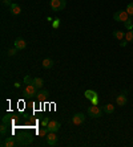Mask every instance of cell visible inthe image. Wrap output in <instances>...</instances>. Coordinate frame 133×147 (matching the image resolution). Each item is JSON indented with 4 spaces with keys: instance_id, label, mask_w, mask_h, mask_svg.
I'll return each instance as SVG.
<instances>
[{
    "instance_id": "1",
    "label": "cell",
    "mask_w": 133,
    "mask_h": 147,
    "mask_svg": "<svg viewBox=\"0 0 133 147\" xmlns=\"http://www.w3.org/2000/svg\"><path fill=\"white\" fill-rule=\"evenodd\" d=\"M49 5H51L52 11H55V12H60V11H63L65 8L67 1H65V0H51Z\"/></svg>"
},
{
    "instance_id": "2",
    "label": "cell",
    "mask_w": 133,
    "mask_h": 147,
    "mask_svg": "<svg viewBox=\"0 0 133 147\" xmlns=\"http://www.w3.org/2000/svg\"><path fill=\"white\" fill-rule=\"evenodd\" d=\"M104 113V110L101 107H99L97 105H92V106L88 107V115L92 117V118H100Z\"/></svg>"
},
{
    "instance_id": "3",
    "label": "cell",
    "mask_w": 133,
    "mask_h": 147,
    "mask_svg": "<svg viewBox=\"0 0 133 147\" xmlns=\"http://www.w3.org/2000/svg\"><path fill=\"white\" fill-rule=\"evenodd\" d=\"M20 144H23L21 139H19V138H14V137H8L7 139H5V142L1 143V146L3 147H15V146H20Z\"/></svg>"
},
{
    "instance_id": "4",
    "label": "cell",
    "mask_w": 133,
    "mask_h": 147,
    "mask_svg": "<svg viewBox=\"0 0 133 147\" xmlns=\"http://www.w3.org/2000/svg\"><path fill=\"white\" fill-rule=\"evenodd\" d=\"M113 19H115V21H121V23H124V21H126L129 19V15H128L126 11H117L116 13L113 15Z\"/></svg>"
},
{
    "instance_id": "5",
    "label": "cell",
    "mask_w": 133,
    "mask_h": 147,
    "mask_svg": "<svg viewBox=\"0 0 133 147\" xmlns=\"http://www.w3.org/2000/svg\"><path fill=\"white\" fill-rule=\"evenodd\" d=\"M36 93H38V88H36L33 84L27 85L25 86V89L23 90V94L25 97H33V96H36Z\"/></svg>"
},
{
    "instance_id": "6",
    "label": "cell",
    "mask_w": 133,
    "mask_h": 147,
    "mask_svg": "<svg viewBox=\"0 0 133 147\" xmlns=\"http://www.w3.org/2000/svg\"><path fill=\"white\" fill-rule=\"evenodd\" d=\"M85 121V115L83 113H76L75 115L72 117V125H75V126H78V125H83Z\"/></svg>"
},
{
    "instance_id": "7",
    "label": "cell",
    "mask_w": 133,
    "mask_h": 147,
    "mask_svg": "<svg viewBox=\"0 0 133 147\" xmlns=\"http://www.w3.org/2000/svg\"><path fill=\"white\" fill-rule=\"evenodd\" d=\"M57 139H59V137L56 135V133H53V131H49V133L47 134V143L49 144V146H56Z\"/></svg>"
},
{
    "instance_id": "8",
    "label": "cell",
    "mask_w": 133,
    "mask_h": 147,
    "mask_svg": "<svg viewBox=\"0 0 133 147\" xmlns=\"http://www.w3.org/2000/svg\"><path fill=\"white\" fill-rule=\"evenodd\" d=\"M47 127H48V130L49 131H53V133H56V131L61 127V125H60V122L59 121H55V119H52V121H49V123L47 125Z\"/></svg>"
},
{
    "instance_id": "9",
    "label": "cell",
    "mask_w": 133,
    "mask_h": 147,
    "mask_svg": "<svg viewBox=\"0 0 133 147\" xmlns=\"http://www.w3.org/2000/svg\"><path fill=\"white\" fill-rule=\"evenodd\" d=\"M126 102H128V98H126V93H121V94H119L116 98V103L119 105V106H125Z\"/></svg>"
},
{
    "instance_id": "10",
    "label": "cell",
    "mask_w": 133,
    "mask_h": 147,
    "mask_svg": "<svg viewBox=\"0 0 133 147\" xmlns=\"http://www.w3.org/2000/svg\"><path fill=\"white\" fill-rule=\"evenodd\" d=\"M48 98V92L47 90H38V93H36V99H38L39 102H43V101H45V99Z\"/></svg>"
},
{
    "instance_id": "11",
    "label": "cell",
    "mask_w": 133,
    "mask_h": 147,
    "mask_svg": "<svg viewBox=\"0 0 133 147\" xmlns=\"http://www.w3.org/2000/svg\"><path fill=\"white\" fill-rule=\"evenodd\" d=\"M25 47H27V42H25V40L21 37L16 38L15 40V48H17L19 51H21V49H25Z\"/></svg>"
},
{
    "instance_id": "12",
    "label": "cell",
    "mask_w": 133,
    "mask_h": 147,
    "mask_svg": "<svg viewBox=\"0 0 133 147\" xmlns=\"http://www.w3.org/2000/svg\"><path fill=\"white\" fill-rule=\"evenodd\" d=\"M10 12H11V15H14V16H17V15L21 13V8L19 7V4L12 3V5L10 7Z\"/></svg>"
},
{
    "instance_id": "13",
    "label": "cell",
    "mask_w": 133,
    "mask_h": 147,
    "mask_svg": "<svg viewBox=\"0 0 133 147\" xmlns=\"http://www.w3.org/2000/svg\"><path fill=\"white\" fill-rule=\"evenodd\" d=\"M41 65H43V68H44V69L52 68V66H53V60H51V58H44Z\"/></svg>"
},
{
    "instance_id": "14",
    "label": "cell",
    "mask_w": 133,
    "mask_h": 147,
    "mask_svg": "<svg viewBox=\"0 0 133 147\" xmlns=\"http://www.w3.org/2000/svg\"><path fill=\"white\" fill-rule=\"evenodd\" d=\"M32 84H33L38 89H41V88H43V85H44V81H43V78H40V77H35Z\"/></svg>"
},
{
    "instance_id": "15",
    "label": "cell",
    "mask_w": 133,
    "mask_h": 147,
    "mask_svg": "<svg viewBox=\"0 0 133 147\" xmlns=\"http://www.w3.org/2000/svg\"><path fill=\"white\" fill-rule=\"evenodd\" d=\"M113 37L116 38V40H123L125 37V32L123 31H115L113 32Z\"/></svg>"
},
{
    "instance_id": "16",
    "label": "cell",
    "mask_w": 133,
    "mask_h": 147,
    "mask_svg": "<svg viewBox=\"0 0 133 147\" xmlns=\"http://www.w3.org/2000/svg\"><path fill=\"white\" fill-rule=\"evenodd\" d=\"M104 113H106V114H112L113 111H115V105H112V103H108V105H105L104 106Z\"/></svg>"
},
{
    "instance_id": "17",
    "label": "cell",
    "mask_w": 133,
    "mask_h": 147,
    "mask_svg": "<svg viewBox=\"0 0 133 147\" xmlns=\"http://www.w3.org/2000/svg\"><path fill=\"white\" fill-rule=\"evenodd\" d=\"M84 96H85L87 98H88L89 101H91V99H92L93 97H97V93L93 92V90H87V92L84 93Z\"/></svg>"
},
{
    "instance_id": "18",
    "label": "cell",
    "mask_w": 133,
    "mask_h": 147,
    "mask_svg": "<svg viewBox=\"0 0 133 147\" xmlns=\"http://www.w3.org/2000/svg\"><path fill=\"white\" fill-rule=\"evenodd\" d=\"M124 25H125V28L128 29V31H132V29H133V20L129 17L126 21H124Z\"/></svg>"
},
{
    "instance_id": "19",
    "label": "cell",
    "mask_w": 133,
    "mask_h": 147,
    "mask_svg": "<svg viewBox=\"0 0 133 147\" xmlns=\"http://www.w3.org/2000/svg\"><path fill=\"white\" fill-rule=\"evenodd\" d=\"M125 40L128 41V42H133V29L132 31H128L125 33Z\"/></svg>"
},
{
    "instance_id": "20",
    "label": "cell",
    "mask_w": 133,
    "mask_h": 147,
    "mask_svg": "<svg viewBox=\"0 0 133 147\" xmlns=\"http://www.w3.org/2000/svg\"><path fill=\"white\" fill-rule=\"evenodd\" d=\"M49 133V130H48V127H43V129H40V130L38 131V134L40 135V137H47V134Z\"/></svg>"
},
{
    "instance_id": "21",
    "label": "cell",
    "mask_w": 133,
    "mask_h": 147,
    "mask_svg": "<svg viewBox=\"0 0 133 147\" xmlns=\"http://www.w3.org/2000/svg\"><path fill=\"white\" fill-rule=\"evenodd\" d=\"M0 134H1V137H4V135L7 134V125H5V123H1V126H0Z\"/></svg>"
},
{
    "instance_id": "22",
    "label": "cell",
    "mask_w": 133,
    "mask_h": 147,
    "mask_svg": "<svg viewBox=\"0 0 133 147\" xmlns=\"http://www.w3.org/2000/svg\"><path fill=\"white\" fill-rule=\"evenodd\" d=\"M126 12H128L129 16H133V3H129L126 5Z\"/></svg>"
},
{
    "instance_id": "23",
    "label": "cell",
    "mask_w": 133,
    "mask_h": 147,
    "mask_svg": "<svg viewBox=\"0 0 133 147\" xmlns=\"http://www.w3.org/2000/svg\"><path fill=\"white\" fill-rule=\"evenodd\" d=\"M17 51H19L17 48H11V49H8V51H7V55L10 56V57H12V56L16 55V52H17Z\"/></svg>"
},
{
    "instance_id": "24",
    "label": "cell",
    "mask_w": 133,
    "mask_h": 147,
    "mask_svg": "<svg viewBox=\"0 0 133 147\" xmlns=\"http://www.w3.org/2000/svg\"><path fill=\"white\" fill-rule=\"evenodd\" d=\"M24 82H25V85H31L32 82H33V78H31L29 76H25L24 77Z\"/></svg>"
},
{
    "instance_id": "25",
    "label": "cell",
    "mask_w": 133,
    "mask_h": 147,
    "mask_svg": "<svg viewBox=\"0 0 133 147\" xmlns=\"http://www.w3.org/2000/svg\"><path fill=\"white\" fill-rule=\"evenodd\" d=\"M8 122H10V117H8V115H4L3 118H1V123H5V125H8Z\"/></svg>"
},
{
    "instance_id": "26",
    "label": "cell",
    "mask_w": 133,
    "mask_h": 147,
    "mask_svg": "<svg viewBox=\"0 0 133 147\" xmlns=\"http://www.w3.org/2000/svg\"><path fill=\"white\" fill-rule=\"evenodd\" d=\"M91 102H92V105H97V103H99V97H93V98L91 99Z\"/></svg>"
},
{
    "instance_id": "27",
    "label": "cell",
    "mask_w": 133,
    "mask_h": 147,
    "mask_svg": "<svg viewBox=\"0 0 133 147\" xmlns=\"http://www.w3.org/2000/svg\"><path fill=\"white\" fill-rule=\"evenodd\" d=\"M3 5H12V3H11V0H3Z\"/></svg>"
},
{
    "instance_id": "28",
    "label": "cell",
    "mask_w": 133,
    "mask_h": 147,
    "mask_svg": "<svg viewBox=\"0 0 133 147\" xmlns=\"http://www.w3.org/2000/svg\"><path fill=\"white\" fill-rule=\"evenodd\" d=\"M41 123H43V126H47L48 123H49V119H48V118H44V119H43V122H41Z\"/></svg>"
},
{
    "instance_id": "29",
    "label": "cell",
    "mask_w": 133,
    "mask_h": 147,
    "mask_svg": "<svg viewBox=\"0 0 133 147\" xmlns=\"http://www.w3.org/2000/svg\"><path fill=\"white\" fill-rule=\"evenodd\" d=\"M59 21H60L59 19H56V20L53 21V27H55V28H57V27H59Z\"/></svg>"
},
{
    "instance_id": "30",
    "label": "cell",
    "mask_w": 133,
    "mask_h": 147,
    "mask_svg": "<svg viewBox=\"0 0 133 147\" xmlns=\"http://www.w3.org/2000/svg\"><path fill=\"white\" fill-rule=\"evenodd\" d=\"M126 44H128V42H126V40H125V41H121L120 45H121V47H126Z\"/></svg>"
}]
</instances>
